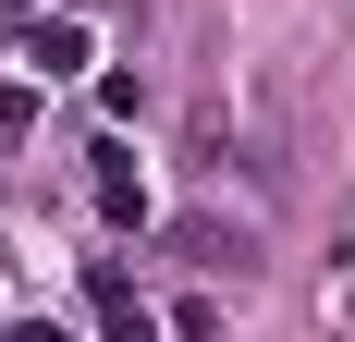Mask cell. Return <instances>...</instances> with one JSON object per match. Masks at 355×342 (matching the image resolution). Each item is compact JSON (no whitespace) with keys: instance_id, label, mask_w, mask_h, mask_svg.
<instances>
[{"instance_id":"6da1fadb","label":"cell","mask_w":355,"mask_h":342,"mask_svg":"<svg viewBox=\"0 0 355 342\" xmlns=\"http://www.w3.org/2000/svg\"><path fill=\"white\" fill-rule=\"evenodd\" d=\"M172 244L196 257V269H245V257H257V244H245V233H220V220H172Z\"/></svg>"},{"instance_id":"7a4b0ae2","label":"cell","mask_w":355,"mask_h":342,"mask_svg":"<svg viewBox=\"0 0 355 342\" xmlns=\"http://www.w3.org/2000/svg\"><path fill=\"white\" fill-rule=\"evenodd\" d=\"M37 62H49V73H73V62H86V25H62V12H49V25H37Z\"/></svg>"},{"instance_id":"3957f363","label":"cell","mask_w":355,"mask_h":342,"mask_svg":"<svg viewBox=\"0 0 355 342\" xmlns=\"http://www.w3.org/2000/svg\"><path fill=\"white\" fill-rule=\"evenodd\" d=\"M25 123H37V98H25V86H0V135H25Z\"/></svg>"},{"instance_id":"277c9868","label":"cell","mask_w":355,"mask_h":342,"mask_svg":"<svg viewBox=\"0 0 355 342\" xmlns=\"http://www.w3.org/2000/svg\"><path fill=\"white\" fill-rule=\"evenodd\" d=\"M0 342H62V330H49V318H12V330H0Z\"/></svg>"}]
</instances>
